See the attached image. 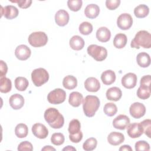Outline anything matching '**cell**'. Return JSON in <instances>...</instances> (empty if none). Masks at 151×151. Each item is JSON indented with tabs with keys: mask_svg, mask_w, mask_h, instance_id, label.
<instances>
[{
	"mask_svg": "<svg viewBox=\"0 0 151 151\" xmlns=\"http://www.w3.org/2000/svg\"><path fill=\"white\" fill-rule=\"evenodd\" d=\"M135 150L136 151L140 150H149L150 146L149 144L145 140H139L135 143Z\"/></svg>",
	"mask_w": 151,
	"mask_h": 151,
	"instance_id": "cell-41",
	"label": "cell"
},
{
	"mask_svg": "<svg viewBox=\"0 0 151 151\" xmlns=\"http://www.w3.org/2000/svg\"><path fill=\"white\" fill-rule=\"evenodd\" d=\"M31 79L35 86L40 87L48 81L49 74L45 69L38 68L32 71L31 73Z\"/></svg>",
	"mask_w": 151,
	"mask_h": 151,
	"instance_id": "cell-4",
	"label": "cell"
},
{
	"mask_svg": "<svg viewBox=\"0 0 151 151\" xmlns=\"http://www.w3.org/2000/svg\"><path fill=\"white\" fill-rule=\"evenodd\" d=\"M106 96L108 100L117 101L121 99L122 92L119 88L117 87H113L107 90Z\"/></svg>",
	"mask_w": 151,
	"mask_h": 151,
	"instance_id": "cell-20",
	"label": "cell"
},
{
	"mask_svg": "<svg viewBox=\"0 0 151 151\" xmlns=\"http://www.w3.org/2000/svg\"><path fill=\"white\" fill-rule=\"evenodd\" d=\"M33 150L32 144L28 141H24L20 143L18 146V150Z\"/></svg>",
	"mask_w": 151,
	"mask_h": 151,
	"instance_id": "cell-43",
	"label": "cell"
},
{
	"mask_svg": "<svg viewBox=\"0 0 151 151\" xmlns=\"http://www.w3.org/2000/svg\"><path fill=\"white\" fill-rule=\"evenodd\" d=\"M9 103L13 109L18 110L23 107L24 104V99L21 94L16 93L9 97Z\"/></svg>",
	"mask_w": 151,
	"mask_h": 151,
	"instance_id": "cell-15",
	"label": "cell"
},
{
	"mask_svg": "<svg viewBox=\"0 0 151 151\" xmlns=\"http://www.w3.org/2000/svg\"><path fill=\"white\" fill-rule=\"evenodd\" d=\"M87 53L97 61L104 60L107 56V51L106 48L102 46L96 44H91L87 47Z\"/></svg>",
	"mask_w": 151,
	"mask_h": 151,
	"instance_id": "cell-5",
	"label": "cell"
},
{
	"mask_svg": "<svg viewBox=\"0 0 151 151\" xmlns=\"http://www.w3.org/2000/svg\"><path fill=\"white\" fill-rule=\"evenodd\" d=\"M130 124L129 118L124 114L117 116L113 121V126L115 129L124 130Z\"/></svg>",
	"mask_w": 151,
	"mask_h": 151,
	"instance_id": "cell-13",
	"label": "cell"
},
{
	"mask_svg": "<svg viewBox=\"0 0 151 151\" xmlns=\"http://www.w3.org/2000/svg\"><path fill=\"white\" fill-rule=\"evenodd\" d=\"M93 25L88 22H83L79 25L80 32L84 35H89L93 31Z\"/></svg>",
	"mask_w": 151,
	"mask_h": 151,
	"instance_id": "cell-37",
	"label": "cell"
},
{
	"mask_svg": "<svg viewBox=\"0 0 151 151\" xmlns=\"http://www.w3.org/2000/svg\"><path fill=\"white\" fill-rule=\"evenodd\" d=\"M119 150H130V151H132V149L129 145H124L122 146L119 148Z\"/></svg>",
	"mask_w": 151,
	"mask_h": 151,
	"instance_id": "cell-48",
	"label": "cell"
},
{
	"mask_svg": "<svg viewBox=\"0 0 151 151\" xmlns=\"http://www.w3.org/2000/svg\"><path fill=\"white\" fill-rule=\"evenodd\" d=\"M129 112L133 118L140 119L145 114L146 107L143 104L139 102H135L130 106Z\"/></svg>",
	"mask_w": 151,
	"mask_h": 151,
	"instance_id": "cell-9",
	"label": "cell"
},
{
	"mask_svg": "<svg viewBox=\"0 0 151 151\" xmlns=\"http://www.w3.org/2000/svg\"><path fill=\"white\" fill-rule=\"evenodd\" d=\"M143 129V132L149 138L151 137V120L150 119H145L140 123Z\"/></svg>",
	"mask_w": 151,
	"mask_h": 151,
	"instance_id": "cell-40",
	"label": "cell"
},
{
	"mask_svg": "<svg viewBox=\"0 0 151 151\" xmlns=\"http://www.w3.org/2000/svg\"><path fill=\"white\" fill-rule=\"evenodd\" d=\"M28 86V80L23 77H18L15 80V87L21 91H25Z\"/></svg>",
	"mask_w": 151,
	"mask_h": 151,
	"instance_id": "cell-32",
	"label": "cell"
},
{
	"mask_svg": "<svg viewBox=\"0 0 151 151\" xmlns=\"http://www.w3.org/2000/svg\"><path fill=\"white\" fill-rule=\"evenodd\" d=\"M64 136L61 133H55L52 134L51 137V142L54 145H61L64 143Z\"/></svg>",
	"mask_w": 151,
	"mask_h": 151,
	"instance_id": "cell-38",
	"label": "cell"
},
{
	"mask_svg": "<svg viewBox=\"0 0 151 151\" xmlns=\"http://www.w3.org/2000/svg\"><path fill=\"white\" fill-rule=\"evenodd\" d=\"M151 77L150 75H146L143 76L140 79V85L147 87H150Z\"/></svg>",
	"mask_w": 151,
	"mask_h": 151,
	"instance_id": "cell-46",
	"label": "cell"
},
{
	"mask_svg": "<svg viewBox=\"0 0 151 151\" xmlns=\"http://www.w3.org/2000/svg\"><path fill=\"white\" fill-rule=\"evenodd\" d=\"M149 13V7L144 4H140L137 6L134 9V15L139 18H143L147 16Z\"/></svg>",
	"mask_w": 151,
	"mask_h": 151,
	"instance_id": "cell-29",
	"label": "cell"
},
{
	"mask_svg": "<svg viewBox=\"0 0 151 151\" xmlns=\"http://www.w3.org/2000/svg\"><path fill=\"white\" fill-rule=\"evenodd\" d=\"M111 37L110 31L105 27H101L99 28L96 31V38L97 39L101 42H107Z\"/></svg>",
	"mask_w": 151,
	"mask_h": 151,
	"instance_id": "cell-21",
	"label": "cell"
},
{
	"mask_svg": "<svg viewBox=\"0 0 151 151\" xmlns=\"http://www.w3.org/2000/svg\"><path fill=\"white\" fill-rule=\"evenodd\" d=\"M31 51L30 48L26 45H19L15 50V55L16 57L22 61L27 60L31 55Z\"/></svg>",
	"mask_w": 151,
	"mask_h": 151,
	"instance_id": "cell-11",
	"label": "cell"
},
{
	"mask_svg": "<svg viewBox=\"0 0 151 151\" xmlns=\"http://www.w3.org/2000/svg\"><path fill=\"white\" fill-rule=\"evenodd\" d=\"M69 139L71 142L73 143H78L83 139V133L81 131H80L78 133L75 134H70L69 135Z\"/></svg>",
	"mask_w": 151,
	"mask_h": 151,
	"instance_id": "cell-45",
	"label": "cell"
},
{
	"mask_svg": "<svg viewBox=\"0 0 151 151\" xmlns=\"http://www.w3.org/2000/svg\"><path fill=\"white\" fill-rule=\"evenodd\" d=\"M132 48L139 49L140 47L145 48H150L151 47V35L145 30L138 31L135 35L134 38L130 43Z\"/></svg>",
	"mask_w": 151,
	"mask_h": 151,
	"instance_id": "cell-2",
	"label": "cell"
},
{
	"mask_svg": "<svg viewBox=\"0 0 151 151\" xmlns=\"http://www.w3.org/2000/svg\"><path fill=\"white\" fill-rule=\"evenodd\" d=\"M66 99L65 91L61 88H55L50 91L47 96L48 102L53 104L63 103Z\"/></svg>",
	"mask_w": 151,
	"mask_h": 151,
	"instance_id": "cell-7",
	"label": "cell"
},
{
	"mask_svg": "<svg viewBox=\"0 0 151 151\" xmlns=\"http://www.w3.org/2000/svg\"><path fill=\"white\" fill-rule=\"evenodd\" d=\"M136 61L137 64L143 68L147 67L150 64V55L145 52H140L136 57Z\"/></svg>",
	"mask_w": 151,
	"mask_h": 151,
	"instance_id": "cell-25",
	"label": "cell"
},
{
	"mask_svg": "<svg viewBox=\"0 0 151 151\" xmlns=\"http://www.w3.org/2000/svg\"><path fill=\"white\" fill-rule=\"evenodd\" d=\"M0 77H5L8 71V67L6 64L2 60H1L0 64Z\"/></svg>",
	"mask_w": 151,
	"mask_h": 151,
	"instance_id": "cell-47",
	"label": "cell"
},
{
	"mask_svg": "<svg viewBox=\"0 0 151 151\" xmlns=\"http://www.w3.org/2000/svg\"><path fill=\"white\" fill-rule=\"evenodd\" d=\"M42 150H55V149L51 146H45L42 149Z\"/></svg>",
	"mask_w": 151,
	"mask_h": 151,
	"instance_id": "cell-49",
	"label": "cell"
},
{
	"mask_svg": "<svg viewBox=\"0 0 151 151\" xmlns=\"http://www.w3.org/2000/svg\"><path fill=\"white\" fill-rule=\"evenodd\" d=\"M69 18L68 13L64 9H60L55 15V21L60 27H64L67 25L69 21Z\"/></svg>",
	"mask_w": 151,
	"mask_h": 151,
	"instance_id": "cell-16",
	"label": "cell"
},
{
	"mask_svg": "<svg viewBox=\"0 0 151 151\" xmlns=\"http://www.w3.org/2000/svg\"><path fill=\"white\" fill-rule=\"evenodd\" d=\"M99 106L100 100L96 96L88 95L83 99V109L84 114L87 117H91L94 116Z\"/></svg>",
	"mask_w": 151,
	"mask_h": 151,
	"instance_id": "cell-3",
	"label": "cell"
},
{
	"mask_svg": "<svg viewBox=\"0 0 151 151\" xmlns=\"http://www.w3.org/2000/svg\"><path fill=\"white\" fill-rule=\"evenodd\" d=\"M127 42V38L126 35L124 34L119 33L115 35L113 40V45L116 48L121 49L125 47Z\"/></svg>",
	"mask_w": 151,
	"mask_h": 151,
	"instance_id": "cell-27",
	"label": "cell"
},
{
	"mask_svg": "<svg viewBox=\"0 0 151 151\" xmlns=\"http://www.w3.org/2000/svg\"><path fill=\"white\" fill-rule=\"evenodd\" d=\"M104 113L108 116H113L117 111V108L116 105L113 103H106L103 109Z\"/></svg>",
	"mask_w": 151,
	"mask_h": 151,
	"instance_id": "cell-35",
	"label": "cell"
},
{
	"mask_svg": "<svg viewBox=\"0 0 151 151\" xmlns=\"http://www.w3.org/2000/svg\"><path fill=\"white\" fill-rule=\"evenodd\" d=\"M132 24L133 18L129 14H122L117 18V25L121 29L127 30L132 26Z\"/></svg>",
	"mask_w": 151,
	"mask_h": 151,
	"instance_id": "cell-8",
	"label": "cell"
},
{
	"mask_svg": "<svg viewBox=\"0 0 151 151\" xmlns=\"http://www.w3.org/2000/svg\"><path fill=\"white\" fill-rule=\"evenodd\" d=\"M11 2H14V3H17L18 4V5L19 6V7H20L21 8H27L29 6H30L31 3H32V1L31 0H17V1H11Z\"/></svg>",
	"mask_w": 151,
	"mask_h": 151,
	"instance_id": "cell-44",
	"label": "cell"
},
{
	"mask_svg": "<svg viewBox=\"0 0 151 151\" xmlns=\"http://www.w3.org/2000/svg\"><path fill=\"white\" fill-rule=\"evenodd\" d=\"M150 87L140 86L137 91V96L139 98L145 100L148 99L150 96Z\"/></svg>",
	"mask_w": 151,
	"mask_h": 151,
	"instance_id": "cell-33",
	"label": "cell"
},
{
	"mask_svg": "<svg viewBox=\"0 0 151 151\" xmlns=\"http://www.w3.org/2000/svg\"><path fill=\"white\" fill-rule=\"evenodd\" d=\"M84 87L88 91L97 92L100 88V84L96 78L90 77L86 80L84 82Z\"/></svg>",
	"mask_w": 151,
	"mask_h": 151,
	"instance_id": "cell-18",
	"label": "cell"
},
{
	"mask_svg": "<svg viewBox=\"0 0 151 151\" xmlns=\"http://www.w3.org/2000/svg\"><path fill=\"white\" fill-rule=\"evenodd\" d=\"M120 4V0H107L106 1V6L110 10L116 9L118 8Z\"/></svg>",
	"mask_w": 151,
	"mask_h": 151,
	"instance_id": "cell-42",
	"label": "cell"
},
{
	"mask_svg": "<svg viewBox=\"0 0 151 151\" xmlns=\"http://www.w3.org/2000/svg\"><path fill=\"white\" fill-rule=\"evenodd\" d=\"M15 135L19 138L25 137L28 133V126L24 123H19L15 128Z\"/></svg>",
	"mask_w": 151,
	"mask_h": 151,
	"instance_id": "cell-31",
	"label": "cell"
},
{
	"mask_svg": "<svg viewBox=\"0 0 151 151\" xmlns=\"http://www.w3.org/2000/svg\"><path fill=\"white\" fill-rule=\"evenodd\" d=\"M63 85L64 87L68 90H73L77 87V78L71 75L65 76L63 80Z\"/></svg>",
	"mask_w": 151,
	"mask_h": 151,
	"instance_id": "cell-28",
	"label": "cell"
},
{
	"mask_svg": "<svg viewBox=\"0 0 151 151\" xmlns=\"http://www.w3.org/2000/svg\"><path fill=\"white\" fill-rule=\"evenodd\" d=\"M63 150H76V149L71 146H67L63 149Z\"/></svg>",
	"mask_w": 151,
	"mask_h": 151,
	"instance_id": "cell-50",
	"label": "cell"
},
{
	"mask_svg": "<svg viewBox=\"0 0 151 151\" xmlns=\"http://www.w3.org/2000/svg\"><path fill=\"white\" fill-rule=\"evenodd\" d=\"M101 80L104 84L110 85L116 80L115 73L111 70H106L102 73L101 75Z\"/></svg>",
	"mask_w": 151,
	"mask_h": 151,
	"instance_id": "cell-24",
	"label": "cell"
},
{
	"mask_svg": "<svg viewBox=\"0 0 151 151\" xmlns=\"http://www.w3.org/2000/svg\"><path fill=\"white\" fill-rule=\"evenodd\" d=\"M12 88V83L9 78L2 77L0 78V91L3 93H6L11 91Z\"/></svg>",
	"mask_w": 151,
	"mask_h": 151,
	"instance_id": "cell-30",
	"label": "cell"
},
{
	"mask_svg": "<svg viewBox=\"0 0 151 151\" xmlns=\"http://www.w3.org/2000/svg\"><path fill=\"white\" fill-rule=\"evenodd\" d=\"M124 140V135L119 132H111L107 137L108 142L113 146H117L123 143Z\"/></svg>",
	"mask_w": 151,
	"mask_h": 151,
	"instance_id": "cell-19",
	"label": "cell"
},
{
	"mask_svg": "<svg viewBox=\"0 0 151 151\" xmlns=\"http://www.w3.org/2000/svg\"><path fill=\"white\" fill-rule=\"evenodd\" d=\"M70 47L76 51H79L83 48L84 46V40L79 35H74L70 40Z\"/></svg>",
	"mask_w": 151,
	"mask_h": 151,
	"instance_id": "cell-23",
	"label": "cell"
},
{
	"mask_svg": "<svg viewBox=\"0 0 151 151\" xmlns=\"http://www.w3.org/2000/svg\"><path fill=\"white\" fill-rule=\"evenodd\" d=\"M100 12V8L96 4H89L84 9V14L85 15L90 18L93 19L96 18Z\"/></svg>",
	"mask_w": 151,
	"mask_h": 151,
	"instance_id": "cell-22",
	"label": "cell"
},
{
	"mask_svg": "<svg viewBox=\"0 0 151 151\" xmlns=\"http://www.w3.org/2000/svg\"><path fill=\"white\" fill-rule=\"evenodd\" d=\"M18 14V9L13 5H6L4 8L1 6V15L8 19H12L16 18Z\"/></svg>",
	"mask_w": 151,
	"mask_h": 151,
	"instance_id": "cell-17",
	"label": "cell"
},
{
	"mask_svg": "<svg viewBox=\"0 0 151 151\" xmlns=\"http://www.w3.org/2000/svg\"><path fill=\"white\" fill-rule=\"evenodd\" d=\"M80 122L77 119H73L70 121L68 128V131L70 134H75L78 133L80 130Z\"/></svg>",
	"mask_w": 151,
	"mask_h": 151,
	"instance_id": "cell-34",
	"label": "cell"
},
{
	"mask_svg": "<svg viewBox=\"0 0 151 151\" xmlns=\"http://www.w3.org/2000/svg\"><path fill=\"white\" fill-rule=\"evenodd\" d=\"M32 132L33 134L41 139H45L48 134L47 128L41 123H35L32 126Z\"/></svg>",
	"mask_w": 151,
	"mask_h": 151,
	"instance_id": "cell-14",
	"label": "cell"
},
{
	"mask_svg": "<svg viewBox=\"0 0 151 151\" xmlns=\"http://www.w3.org/2000/svg\"><path fill=\"white\" fill-rule=\"evenodd\" d=\"M127 133L131 138L139 137L143 133V129L140 123H134L127 126Z\"/></svg>",
	"mask_w": 151,
	"mask_h": 151,
	"instance_id": "cell-12",
	"label": "cell"
},
{
	"mask_svg": "<svg viewBox=\"0 0 151 151\" xmlns=\"http://www.w3.org/2000/svg\"><path fill=\"white\" fill-rule=\"evenodd\" d=\"M137 76L133 73H129L126 74L122 78L121 82L123 87L126 88H134L137 83Z\"/></svg>",
	"mask_w": 151,
	"mask_h": 151,
	"instance_id": "cell-10",
	"label": "cell"
},
{
	"mask_svg": "<svg viewBox=\"0 0 151 151\" xmlns=\"http://www.w3.org/2000/svg\"><path fill=\"white\" fill-rule=\"evenodd\" d=\"M29 44L34 47H40L46 45L48 41L47 34L42 31L34 32L28 37Z\"/></svg>",
	"mask_w": 151,
	"mask_h": 151,
	"instance_id": "cell-6",
	"label": "cell"
},
{
	"mask_svg": "<svg viewBox=\"0 0 151 151\" xmlns=\"http://www.w3.org/2000/svg\"><path fill=\"white\" fill-rule=\"evenodd\" d=\"M83 2L81 0H68L67 5L68 8L74 12H77L80 9L82 6Z\"/></svg>",
	"mask_w": 151,
	"mask_h": 151,
	"instance_id": "cell-39",
	"label": "cell"
},
{
	"mask_svg": "<svg viewBox=\"0 0 151 151\" xmlns=\"http://www.w3.org/2000/svg\"><path fill=\"white\" fill-rule=\"evenodd\" d=\"M44 119L50 127L53 129H60L64 123L63 116L55 108L50 107L44 112Z\"/></svg>",
	"mask_w": 151,
	"mask_h": 151,
	"instance_id": "cell-1",
	"label": "cell"
},
{
	"mask_svg": "<svg viewBox=\"0 0 151 151\" xmlns=\"http://www.w3.org/2000/svg\"><path fill=\"white\" fill-rule=\"evenodd\" d=\"M97 145V141L96 139L94 137H90L87 139L83 145V148L84 150L91 151L96 149Z\"/></svg>",
	"mask_w": 151,
	"mask_h": 151,
	"instance_id": "cell-36",
	"label": "cell"
},
{
	"mask_svg": "<svg viewBox=\"0 0 151 151\" xmlns=\"http://www.w3.org/2000/svg\"><path fill=\"white\" fill-rule=\"evenodd\" d=\"M83 99V95L77 91H73L69 96L68 102L72 106L77 107L81 104Z\"/></svg>",
	"mask_w": 151,
	"mask_h": 151,
	"instance_id": "cell-26",
	"label": "cell"
}]
</instances>
